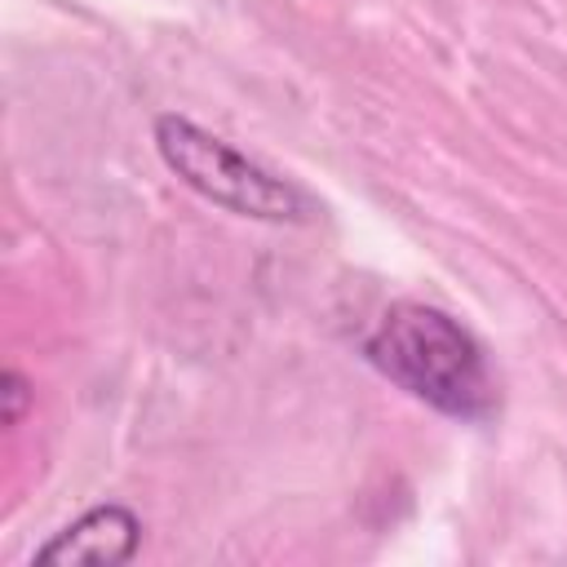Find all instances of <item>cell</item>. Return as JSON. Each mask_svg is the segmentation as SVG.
Returning a JSON list of instances; mask_svg holds the SVG:
<instances>
[{
  "mask_svg": "<svg viewBox=\"0 0 567 567\" xmlns=\"http://www.w3.org/2000/svg\"><path fill=\"white\" fill-rule=\"evenodd\" d=\"M363 359L403 394L456 421H487L501 390L478 337L439 306L394 301L363 337Z\"/></svg>",
  "mask_w": 567,
  "mask_h": 567,
  "instance_id": "6da1fadb",
  "label": "cell"
},
{
  "mask_svg": "<svg viewBox=\"0 0 567 567\" xmlns=\"http://www.w3.org/2000/svg\"><path fill=\"white\" fill-rule=\"evenodd\" d=\"M155 151L159 159L208 204L235 213V217H252V221H310L319 208L315 199L261 168L257 159H248L244 151H235L230 142H221L217 133L199 128L186 115H155Z\"/></svg>",
  "mask_w": 567,
  "mask_h": 567,
  "instance_id": "7a4b0ae2",
  "label": "cell"
},
{
  "mask_svg": "<svg viewBox=\"0 0 567 567\" xmlns=\"http://www.w3.org/2000/svg\"><path fill=\"white\" fill-rule=\"evenodd\" d=\"M142 545V518L128 505H93L62 532H53L31 563L40 567H66V563H89V567H120L137 554Z\"/></svg>",
  "mask_w": 567,
  "mask_h": 567,
  "instance_id": "3957f363",
  "label": "cell"
},
{
  "mask_svg": "<svg viewBox=\"0 0 567 567\" xmlns=\"http://www.w3.org/2000/svg\"><path fill=\"white\" fill-rule=\"evenodd\" d=\"M0 403H4V408H0V421H4V425H18L22 412H27V403H31V381L9 368V372L0 377Z\"/></svg>",
  "mask_w": 567,
  "mask_h": 567,
  "instance_id": "277c9868",
  "label": "cell"
}]
</instances>
